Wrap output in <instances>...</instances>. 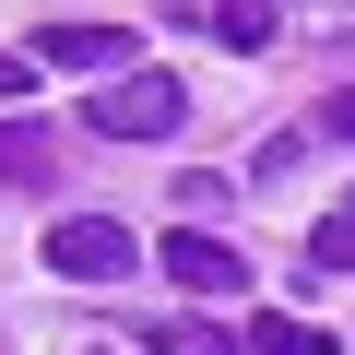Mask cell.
I'll return each mask as SVG.
<instances>
[{
    "label": "cell",
    "instance_id": "1",
    "mask_svg": "<svg viewBox=\"0 0 355 355\" xmlns=\"http://www.w3.org/2000/svg\"><path fill=\"white\" fill-rule=\"evenodd\" d=\"M83 119H95L107 142H178V130H190V83H178V71H130V83H107Z\"/></svg>",
    "mask_w": 355,
    "mask_h": 355
},
{
    "label": "cell",
    "instance_id": "2",
    "mask_svg": "<svg viewBox=\"0 0 355 355\" xmlns=\"http://www.w3.org/2000/svg\"><path fill=\"white\" fill-rule=\"evenodd\" d=\"M142 261V237L119 225V214H60L48 225V272H71V284H107V272H130Z\"/></svg>",
    "mask_w": 355,
    "mask_h": 355
},
{
    "label": "cell",
    "instance_id": "3",
    "mask_svg": "<svg viewBox=\"0 0 355 355\" xmlns=\"http://www.w3.org/2000/svg\"><path fill=\"white\" fill-rule=\"evenodd\" d=\"M154 261H166V284H190V296H249V249H225L214 225H178Z\"/></svg>",
    "mask_w": 355,
    "mask_h": 355
},
{
    "label": "cell",
    "instance_id": "4",
    "mask_svg": "<svg viewBox=\"0 0 355 355\" xmlns=\"http://www.w3.org/2000/svg\"><path fill=\"white\" fill-rule=\"evenodd\" d=\"M36 60H60V71H119V83H130L142 36H130V24H36Z\"/></svg>",
    "mask_w": 355,
    "mask_h": 355
},
{
    "label": "cell",
    "instance_id": "5",
    "mask_svg": "<svg viewBox=\"0 0 355 355\" xmlns=\"http://www.w3.org/2000/svg\"><path fill=\"white\" fill-rule=\"evenodd\" d=\"M48 178H60L48 119H0V190H48Z\"/></svg>",
    "mask_w": 355,
    "mask_h": 355
},
{
    "label": "cell",
    "instance_id": "6",
    "mask_svg": "<svg viewBox=\"0 0 355 355\" xmlns=\"http://www.w3.org/2000/svg\"><path fill=\"white\" fill-rule=\"evenodd\" d=\"M284 36V12H272V0H214V48H237V60H261Z\"/></svg>",
    "mask_w": 355,
    "mask_h": 355
},
{
    "label": "cell",
    "instance_id": "7",
    "mask_svg": "<svg viewBox=\"0 0 355 355\" xmlns=\"http://www.w3.org/2000/svg\"><path fill=\"white\" fill-rule=\"evenodd\" d=\"M249 343H261V355H331V331H320V320H284V308H261Z\"/></svg>",
    "mask_w": 355,
    "mask_h": 355
},
{
    "label": "cell",
    "instance_id": "8",
    "mask_svg": "<svg viewBox=\"0 0 355 355\" xmlns=\"http://www.w3.org/2000/svg\"><path fill=\"white\" fill-rule=\"evenodd\" d=\"M308 272H355V202L308 225Z\"/></svg>",
    "mask_w": 355,
    "mask_h": 355
},
{
    "label": "cell",
    "instance_id": "9",
    "mask_svg": "<svg viewBox=\"0 0 355 355\" xmlns=\"http://www.w3.org/2000/svg\"><path fill=\"white\" fill-rule=\"evenodd\" d=\"M154 355H225L214 320H154Z\"/></svg>",
    "mask_w": 355,
    "mask_h": 355
},
{
    "label": "cell",
    "instance_id": "10",
    "mask_svg": "<svg viewBox=\"0 0 355 355\" xmlns=\"http://www.w3.org/2000/svg\"><path fill=\"white\" fill-rule=\"evenodd\" d=\"M320 130H331V142H355V83H331V95H320Z\"/></svg>",
    "mask_w": 355,
    "mask_h": 355
},
{
    "label": "cell",
    "instance_id": "11",
    "mask_svg": "<svg viewBox=\"0 0 355 355\" xmlns=\"http://www.w3.org/2000/svg\"><path fill=\"white\" fill-rule=\"evenodd\" d=\"M12 95H24V60H0V107H12Z\"/></svg>",
    "mask_w": 355,
    "mask_h": 355
}]
</instances>
